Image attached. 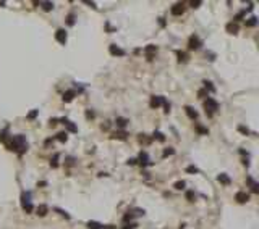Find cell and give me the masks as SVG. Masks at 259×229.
Masks as SVG:
<instances>
[{
	"label": "cell",
	"instance_id": "1",
	"mask_svg": "<svg viewBox=\"0 0 259 229\" xmlns=\"http://www.w3.org/2000/svg\"><path fill=\"white\" fill-rule=\"evenodd\" d=\"M204 108H206V114L207 116H212V114L215 113V111L219 110V103H217V100L215 98H212V97H207L204 100Z\"/></svg>",
	"mask_w": 259,
	"mask_h": 229
},
{
	"label": "cell",
	"instance_id": "2",
	"mask_svg": "<svg viewBox=\"0 0 259 229\" xmlns=\"http://www.w3.org/2000/svg\"><path fill=\"white\" fill-rule=\"evenodd\" d=\"M21 207L26 213H31L34 210L33 203H31V194L29 192H23L21 194Z\"/></svg>",
	"mask_w": 259,
	"mask_h": 229
},
{
	"label": "cell",
	"instance_id": "3",
	"mask_svg": "<svg viewBox=\"0 0 259 229\" xmlns=\"http://www.w3.org/2000/svg\"><path fill=\"white\" fill-rule=\"evenodd\" d=\"M201 47V39L196 36V34H193V36L188 39V49L189 50H197Z\"/></svg>",
	"mask_w": 259,
	"mask_h": 229
},
{
	"label": "cell",
	"instance_id": "4",
	"mask_svg": "<svg viewBox=\"0 0 259 229\" xmlns=\"http://www.w3.org/2000/svg\"><path fill=\"white\" fill-rule=\"evenodd\" d=\"M185 3H183V2H180V3H175L172 7V10H170V13H172L173 16H180V15H183V13H185Z\"/></svg>",
	"mask_w": 259,
	"mask_h": 229
},
{
	"label": "cell",
	"instance_id": "5",
	"mask_svg": "<svg viewBox=\"0 0 259 229\" xmlns=\"http://www.w3.org/2000/svg\"><path fill=\"white\" fill-rule=\"evenodd\" d=\"M156 53H157V47H156V45L149 44V45H146V47H144V55H146V58H148V60H152V58L156 57Z\"/></svg>",
	"mask_w": 259,
	"mask_h": 229
},
{
	"label": "cell",
	"instance_id": "6",
	"mask_svg": "<svg viewBox=\"0 0 259 229\" xmlns=\"http://www.w3.org/2000/svg\"><path fill=\"white\" fill-rule=\"evenodd\" d=\"M162 100H164L162 95H152L151 102H149V106H151L152 110H156V108H159V106L162 105Z\"/></svg>",
	"mask_w": 259,
	"mask_h": 229
},
{
	"label": "cell",
	"instance_id": "7",
	"mask_svg": "<svg viewBox=\"0 0 259 229\" xmlns=\"http://www.w3.org/2000/svg\"><path fill=\"white\" fill-rule=\"evenodd\" d=\"M55 39H57L58 44L65 45L66 44V31H65V29H57V33H55Z\"/></svg>",
	"mask_w": 259,
	"mask_h": 229
},
{
	"label": "cell",
	"instance_id": "8",
	"mask_svg": "<svg viewBox=\"0 0 259 229\" xmlns=\"http://www.w3.org/2000/svg\"><path fill=\"white\" fill-rule=\"evenodd\" d=\"M109 52H110V55H113V57H123L125 55V50H122L118 45H115V44H112L110 47H109Z\"/></svg>",
	"mask_w": 259,
	"mask_h": 229
},
{
	"label": "cell",
	"instance_id": "9",
	"mask_svg": "<svg viewBox=\"0 0 259 229\" xmlns=\"http://www.w3.org/2000/svg\"><path fill=\"white\" fill-rule=\"evenodd\" d=\"M235 200L238 202V203H246V202L249 200V194H246V192H236Z\"/></svg>",
	"mask_w": 259,
	"mask_h": 229
},
{
	"label": "cell",
	"instance_id": "10",
	"mask_svg": "<svg viewBox=\"0 0 259 229\" xmlns=\"http://www.w3.org/2000/svg\"><path fill=\"white\" fill-rule=\"evenodd\" d=\"M217 181L220 182V184H223V186H230V182H232L230 176H228V174H225V173H220V174L217 176Z\"/></svg>",
	"mask_w": 259,
	"mask_h": 229
},
{
	"label": "cell",
	"instance_id": "11",
	"mask_svg": "<svg viewBox=\"0 0 259 229\" xmlns=\"http://www.w3.org/2000/svg\"><path fill=\"white\" fill-rule=\"evenodd\" d=\"M136 161H139L141 166H148V165H149V155L146 153V152H141V153H139V158L136 160Z\"/></svg>",
	"mask_w": 259,
	"mask_h": 229
},
{
	"label": "cell",
	"instance_id": "12",
	"mask_svg": "<svg viewBox=\"0 0 259 229\" xmlns=\"http://www.w3.org/2000/svg\"><path fill=\"white\" fill-rule=\"evenodd\" d=\"M185 111H186V114H188L189 119H197V111L194 110L193 106L186 105V106H185Z\"/></svg>",
	"mask_w": 259,
	"mask_h": 229
},
{
	"label": "cell",
	"instance_id": "13",
	"mask_svg": "<svg viewBox=\"0 0 259 229\" xmlns=\"http://www.w3.org/2000/svg\"><path fill=\"white\" fill-rule=\"evenodd\" d=\"M60 121H62V123L65 124V126H66V129H68V131H70V132H76V131H78V127L74 126V124L71 123L70 119H66V118H62V119H60Z\"/></svg>",
	"mask_w": 259,
	"mask_h": 229
},
{
	"label": "cell",
	"instance_id": "14",
	"mask_svg": "<svg viewBox=\"0 0 259 229\" xmlns=\"http://www.w3.org/2000/svg\"><path fill=\"white\" fill-rule=\"evenodd\" d=\"M74 95H76V90H73V89H71V90H66L65 94H63V97H62V98H63V102H66V103H68V102H71V100L74 98Z\"/></svg>",
	"mask_w": 259,
	"mask_h": 229
},
{
	"label": "cell",
	"instance_id": "15",
	"mask_svg": "<svg viewBox=\"0 0 259 229\" xmlns=\"http://www.w3.org/2000/svg\"><path fill=\"white\" fill-rule=\"evenodd\" d=\"M246 181H248V184L251 186V189H253V192H254V194H258V192H259V184H258V182H256V181L253 179V178H251V176H248V178H246Z\"/></svg>",
	"mask_w": 259,
	"mask_h": 229
},
{
	"label": "cell",
	"instance_id": "16",
	"mask_svg": "<svg viewBox=\"0 0 259 229\" xmlns=\"http://www.w3.org/2000/svg\"><path fill=\"white\" fill-rule=\"evenodd\" d=\"M225 29H227L228 34H236L238 33V24H236V23H228V24L225 26Z\"/></svg>",
	"mask_w": 259,
	"mask_h": 229
},
{
	"label": "cell",
	"instance_id": "17",
	"mask_svg": "<svg viewBox=\"0 0 259 229\" xmlns=\"http://www.w3.org/2000/svg\"><path fill=\"white\" fill-rule=\"evenodd\" d=\"M126 137H128V134L125 131H117L112 134V139H118V140H125Z\"/></svg>",
	"mask_w": 259,
	"mask_h": 229
},
{
	"label": "cell",
	"instance_id": "18",
	"mask_svg": "<svg viewBox=\"0 0 259 229\" xmlns=\"http://www.w3.org/2000/svg\"><path fill=\"white\" fill-rule=\"evenodd\" d=\"M36 211H37V215H39V216H45V215H47V211H49V207H47V205H39V207L36 208Z\"/></svg>",
	"mask_w": 259,
	"mask_h": 229
},
{
	"label": "cell",
	"instance_id": "19",
	"mask_svg": "<svg viewBox=\"0 0 259 229\" xmlns=\"http://www.w3.org/2000/svg\"><path fill=\"white\" fill-rule=\"evenodd\" d=\"M130 123L126 118H122V116H118V118L115 119V124H117V127H125L126 124Z\"/></svg>",
	"mask_w": 259,
	"mask_h": 229
},
{
	"label": "cell",
	"instance_id": "20",
	"mask_svg": "<svg viewBox=\"0 0 259 229\" xmlns=\"http://www.w3.org/2000/svg\"><path fill=\"white\" fill-rule=\"evenodd\" d=\"M202 84H204V90H206V92H215V87L212 86V82H210V81H202Z\"/></svg>",
	"mask_w": 259,
	"mask_h": 229
},
{
	"label": "cell",
	"instance_id": "21",
	"mask_svg": "<svg viewBox=\"0 0 259 229\" xmlns=\"http://www.w3.org/2000/svg\"><path fill=\"white\" fill-rule=\"evenodd\" d=\"M245 24H246L248 28H254V26L258 24V18H256V16H251L248 21H245Z\"/></svg>",
	"mask_w": 259,
	"mask_h": 229
},
{
	"label": "cell",
	"instance_id": "22",
	"mask_svg": "<svg viewBox=\"0 0 259 229\" xmlns=\"http://www.w3.org/2000/svg\"><path fill=\"white\" fill-rule=\"evenodd\" d=\"M194 129H196V131L199 132V134H204V136L207 134V132H209V131H207V127L201 126V124H199V123H196V124H194Z\"/></svg>",
	"mask_w": 259,
	"mask_h": 229
},
{
	"label": "cell",
	"instance_id": "23",
	"mask_svg": "<svg viewBox=\"0 0 259 229\" xmlns=\"http://www.w3.org/2000/svg\"><path fill=\"white\" fill-rule=\"evenodd\" d=\"M41 5H42V10H44V12H50V10L54 8V3H52V2H41Z\"/></svg>",
	"mask_w": 259,
	"mask_h": 229
},
{
	"label": "cell",
	"instance_id": "24",
	"mask_svg": "<svg viewBox=\"0 0 259 229\" xmlns=\"http://www.w3.org/2000/svg\"><path fill=\"white\" fill-rule=\"evenodd\" d=\"M57 140H60V142H66V140H68V134H66V132H58V134H57Z\"/></svg>",
	"mask_w": 259,
	"mask_h": 229
},
{
	"label": "cell",
	"instance_id": "25",
	"mask_svg": "<svg viewBox=\"0 0 259 229\" xmlns=\"http://www.w3.org/2000/svg\"><path fill=\"white\" fill-rule=\"evenodd\" d=\"M185 186H186V182H185V181H177L173 187L177 189V190H183V189H185Z\"/></svg>",
	"mask_w": 259,
	"mask_h": 229
},
{
	"label": "cell",
	"instance_id": "26",
	"mask_svg": "<svg viewBox=\"0 0 259 229\" xmlns=\"http://www.w3.org/2000/svg\"><path fill=\"white\" fill-rule=\"evenodd\" d=\"M154 137H156V139L159 140V142H164V140H165V136L162 134L161 131H156V132H154Z\"/></svg>",
	"mask_w": 259,
	"mask_h": 229
},
{
	"label": "cell",
	"instance_id": "27",
	"mask_svg": "<svg viewBox=\"0 0 259 229\" xmlns=\"http://www.w3.org/2000/svg\"><path fill=\"white\" fill-rule=\"evenodd\" d=\"M177 57H178V62H186V53L185 52H180V50H178L177 52Z\"/></svg>",
	"mask_w": 259,
	"mask_h": 229
},
{
	"label": "cell",
	"instance_id": "28",
	"mask_svg": "<svg viewBox=\"0 0 259 229\" xmlns=\"http://www.w3.org/2000/svg\"><path fill=\"white\" fill-rule=\"evenodd\" d=\"M173 153H175V150H173L172 147H169V148H165V150H164V153H162V157H164V158H167V157H169V155H173Z\"/></svg>",
	"mask_w": 259,
	"mask_h": 229
},
{
	"label": "cell",
	"instance_id": "29",
	"mask_svg": "<svg viewBox=\"0 0 259 229\" xmlns=\"http://www.w3.org/2000/svg\"><path fill=\"white\" fill-rule=\"evenodd\" d=\"M245 15H246V12H240L238 15H236V16L233 18V23H238V21H241L243 18H245Z\"/></svg>",
	"mask_w": 259,
	"mask_h": 229
},
{
	"label": "cell",
	"instance_id": "30",
	"mask_svg": "<svg viewBox=\"0 0 259 229\" xmlns=\"http://www.w3.org/2000/svg\"><path fill=\"white\" fill-rule=\"evenodd\" d=\"M186 173H191V174H196V173H199V169H197L194 165H191V166L186 168Z\"/></svg>",
	"mask_w": 259,
	"mask_h": 229
},
{
	"label": "cell",
	"instance_id": "31",
	"mask_svg": "<svg viewBox=\"0 0 259 229\" xmlns=\"http://www.w3.org/2000/svg\"><path fill=\"white\" fill-rule=\"evenodd\" d=\"M194 199H196V195H194V192H193V190H188V192H186V200L193 202Z\"/></svg>",
	"mask_w": 259,
	"mask_h": 229
},
{
	"label": "cell",
	"instance_id": "32",
	"mask_svg": "<svg viewBox=\"0 0 259 229\" xmlns=\"http://www.w3.org/2000/svg\"><path fill=\"white\" fill-rule=\"evenodd\" d=\"M66 23H68V26H73V24H74V15H73V13H70V15H68V18H66Z\"/></svg>",
	"mask_w": 259,
	"mask_h": 229
},
{
	"label": "cell",
	"instance_id": "33",
	"mask_svg": "<svg viewBox=\"0 0 259 229\" xmlns=\"http://www.w3.org/2000/svg\"><path fill=\"white\" fill-rule=\"evenodd\" d=\"M50 166H52V168H57V166H58V153L54 157V160L50 161Z\"/></svg>",
	"mask_w": 259,
	"mask_h": 229
},
{
	"label": "cell",
	"instance_id": "34",
	"mask_svg": "<svg viewBox=\"0 0 259 229\" xmlns=\"http://www.w3.org/2000/svg\"><path fill=\"white\" fill-rule=\"evenodd\" d=\"M162 105H164V108H165L164 111H165V113H169V111H170V103L167 102L165 98H164V100H162Z\"/></svg>",
	"mask_w": 259,
	"mask_h": 229
},
{
	"label": "cell",
	"instance_id": "35",
	"mask_svg": "<svg viewBox=\"0 0 259 229\" xmlns=\"http://www.w3.org/2000/svg\"><path fill=\"white\" fill-rule=\"evenodd\" d=\"M238 131L241 132V134H245V136L249 134V129H248V127H245V126H238Z\"/></svg>",
	"mask_w": 259,
	"mask_h": 229
},
{
	"label": "cell",
	"instance_id": "36",
	"mask_svg": "<svg viewBox=\"0 0 259 229\" xmlns=\"http://www.w3.org/2000/svg\"><path fill=\"white\" fill-rule=\"evenodd\" d=\"M55 211H58V213H60V215H62V216H65L66 220H70V215H68V213H66V211H63L62 208H55Z\"/></svg>",
	"mask_w": 259,
	"mask_h": 229
},
{
	"label": "cell",
	"instance_id": "37",
	"mask_svg": "<svg viewBox=\"0 0 259 229\" xmlns=\"http://www.w3.org/2000/svg\"><path fill=\"white\" fill-rule=\"evenodd\" d=\"M197 97H199V98H204V97H207V92H206L204 89L197 90Z\"/></svg>",
	"mask_w": 259,
	"mask_h": 229
},
{
	"label": "cell",
	"instance_id": "38",
	"mask_svg": "<svg viewBox=\"0 0 259 229\" xmlns=\"http://www.w3.org/2000/svg\"><path fill=\"white\" fill-rule=\"evenodd\" d=\"M139 142L149 144V142H151V139H148V137H144V134H139Z\"/></svg>",
	"mask_w": 259,
	"mask_h": 229
},
{
	"label": "cell",
	"instance_id": "39",
	"mask_svg": "<svg viewBox=\"0 0 259 229\" xmlns=\"http://www.w3.org/2000/svg\"><path fill=\"white\" fill-rule=\"evenodd\" d=\"M37 113H39V111H37V110H33V111H31V113L28 114V118H29V119H34V118H36V116H37Z\"/></svg>",
	"mask_w": 259,
	"mask_h": 229
},
{
	"label": "cell",
	"instance_id": "40",
	"mask_svg": "<svg viewBox=\"0 0 259 229\" xmlns=\"http://www.w3.org/2000/svg\"><path fill=\"white\" fill-rule=\"evenodd\" d=\"M133 218H135V215H133V213H128V215H125V216H123V220L125 221H131Z\"/></svg>",
	"mask_w": 259,
	"mask_h": 229
},
{
	"label": "cell",
	"instance_id": "41",
	"mask_svg": "<svg viewBox=\"0 0 259 229\" xmlns=\"http://www.w3.org/2000/svg\"><path fill=\"white\" fill-rule=\"evenodd\" d=\"M201 3H202L201 0H196V2H194V0H193V2H191V7H193V8H197V7H199V5H201Z\"/></svg>",
	"mask_w": 259,
	"mask_h": 229
},
{
	"label": "cell",
	"instance_id": "42",
	"mask_svg": "<svg viewBox=\"0 0 259 229\" xmlns=\"http://www.w3.org/2000/svg\"><path fill=\"white\" fill-rule=\"evenodd\" d=\"M136 226H138V224H135V223H133V224H126L125 228H122V229H135Z\"/></svg>",
	"mask_w": 259,
	"mask_h": 229
},
{
	"label": "cell",
	"instance_id": "43",
	"mask_svg": "<svg viewBox=\"0 0 259 229\" xmlns=\"http://www.w3.org/2000/svg\"><path fill=\"white\" fill-rule=\"evenodd\" d=\"M84 3H86V5H89V7H92L94 10H97V7H96V3H94V2H87V0H86Z\"/></svg>",
	"mask_w": 259,
	"mask_h": 229
},
{
	"label": "cell",
	"instance_id": "44",
	"mask_svg": "<svg viewBox=\"0 0 259 229\" xmlns=\"http://www.w3.org/2000/svg\"><path fill=\"white\" fill-rule=\"evenodd\" d=\"M126 163H128V165H136V158H130Z\"/></svg>",
	"mask_w": 259,
	"mask_h": 229
},
{
	"label": "cell",
	"instance_id": "45",
	"mask_svg": "<svg viewBox=\"0 0 259 229\" xmlns=\"http://www.w3.org/2000/svg\"><path fill=\"white\" fill-rule=\"evenodd\" d=\"M86 116H87V118H94V113H92V111H87Z\"/></svg>",
	"mask_w": 259,
	"mask_h": 229
},
{
	"label": "cell",
	"instance_id": "46",
	"mask_svg": "<svg viewBox=\"0 0 259 229\" xmlns=\"http://www.w3.org/2000/svg\"><path fill=\"white\" fill-rule=\"evenodd\" d=\"M57 121H58V119H55V118L50 119V126H55V124H57Z\"/></svg>",
	"mask_w": 259,
	"mask_h": 229
}]
</instances>
